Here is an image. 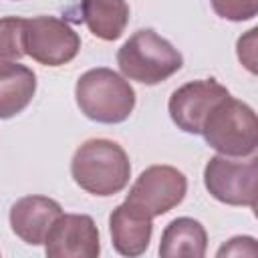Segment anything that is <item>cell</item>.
Wrapping results in <instances>:
<instances>
[{
    "label": "cell",
    "mask_w": 258,
    "mask_h": 258,
    "mask_svg": "<svg viewBox=\"0 0 258 258\" xmlns=\"http://www.w3.org/2000/svg\"><path fill=\"white\" fill-rule=\"evenodd\" d=\"M71 175L87 194L99 198L115 196L129 183V155L117 141L89 139L77 147L71 159Z\"/></svg>",
    "instance_id": "cell-1"
},
{
    "label": "cell",
    "mask_w": 258,
    "mask_h": 258,
    "mask_svg": "<svg viewBox=\"0 0 258 258\" xmlns=\"http://www.w3.org/2000/svg\"><path fill=\"white\" fill-rule=\"evenodd\" d=\"M75 99L87 119L105 125L123 123L135 109L133 87L125 77L107 67L83 73L75 85Z\"/></svg>",
    "instance_id": "cell-2"
},
{
    "label": "cell",
    "mask_w": 258,
    "mask_h": 258,
    "mask_svg": "<svg viewBox=\"0 0 258 258\" xmlns=\"http://www.w3.org/2000/svg\"><path fill=\"white\" fill-rule=\"evenodd\" d=\"M117 64L125 79L141 85H157L181 69L183 56L155 30L141 28L117 50Z\"/></svg>",
    "instance_id": "cell-3"
},
{
    "label": "cell",
    "mask_w": 258,
    "mask_h": 258,
    "mask_svg": "<svg viewBox=\"0 0 258 258\" xmlns=\"http://www.w3.org/2000/svg\"><path fill=\"white\" fill-rule=\"evenodd\" d=\"M202 135L220 155L252 157L258 147L256 113L250 105L230 95L210 111L204 121Z\"/></svg>",
    "instance_id": "cell-4"
},
{
    "label": "cell",
    "mask_w": 258,
    "mask_h": 258,
    "mask_svg": "<svg viewBox=\"0 0 258 258\" xmlns=\"http://www.w3.org/2000/svg\"><path fill=\"white\" fill-rule=\"evenodd\" d=\"M204 185L208 194L228 206H256L258 159L252 155L238 161L228 155H214L204 167Z\"/></svg>",
    "instance_id": "cell-5"
},
{
    "label": "cell",
    "mask_w": 258,
    "mask_h": 258,
    "mask_svg": "<svg viewBox=\"0 0 258 258\" xmlns=\"http://www.w3.org/2000/svg\"><path fill=\"white\" fill-rule=\"evenodd\" d=\"M81 50V36L56 16H34L24 24V52L44 67H62Z\"/></svg>",
    "instance_id": "cell-6"
},
{
    "label": "cell",
    "mask_w": 258,
    "mask_h": 258,
    "mask_svg": "<svg viewBox=\"0 0 258 258\" xmlns=\"http://www.w3.org/2000/svg\"><path fill=\"white\" fill-rule=\"evenodd\" d=\"M187 191L185 175L171 165H151L139 173L125 202L149 218H157L181 204Z\"/></svg>",
    "instance_id": "cell-7"
},
{
    "label": "cell",
    "mask_w": 258,
    "mask_h": 258,
    "mask_svg": "<svg viewBox=\"0 0 258 258\" xmlns=\"http://www.w3.org/2000/svg\"><path fill=\"white\" fill-rule=\"evenodd\" d=\"M226 97H230V91L216 79L189 81L171 93L167 103L169 117L181 131L200 135L210 111Z\"/></svg>",
    "instance_id": "cell-8"
},
{
    "label": "cell",
    "mask_w": 258,
    "mask_h": 258,
    "mask_svg": "<svg viewBox=\"0 0 258 258\" xmlns=\"http://www.w3.org/2000/svg\"><path fill=\"white\" fill-rule=\"evenodd\" d=\"M50 258H97L101 252L99 230L87 214H60L44 240Z\"/></svg>",
    "instance_id": "cell-9"
},
{
    "label": "cell",
    "mask_w": 258,
    "mask_h": 258,
    "mask_svg": "<svg viewBox=\"0 0 258 258\" xmlns=\"http://www.w3.org/2000/svg\"><path fill=\"white\" fill-rule=\"evenodd\" d=\"M60 214L62 208L56 200L46 196H24L10 208V228L22 242L40 246Z\"/></svg>",
    "instance_id": "cell-10"
},
{
    "label": "cell",
    "mask_w": 258,
    "mask_h": 258,
    "mask_svg": "<svg viewBox=\"0 0 258 258\" xmlns=\"http://www.w3.org/2000/svg\"><path fill=\"white\" fill-rule=\"evenodd\" d=\"M109 234L113 248L121 256H139L149 248L153 234V218L123 202L111 212Z\"/></svg>",
    "instance_id": "cell-11"
},
{
    "label": "cell",
    "mask_w": 258,
    "mask_h": 258,
    "mask_svg": "<svg viewBox=\"0 0 258 258\" xmlns=\"http://www.w3.org/2000/svg\"><path fill=\"white\" fill-rule=\"evenodd\" d=\"M36 93V75L16 60H0V119L22 113Z\"/></svg>",
    "instance_id": "cell-12"
},
{
    "label": "cell",
    "mask_w": 258,
    "mask_h": 258,
    "mask_svg": "<svg viewBox=\"0 0 258 258\" xmlns=\"http://www.w3.org/2000/svg\"><path fill=\"white\" fill-rule=\"evenodd\" d=\"M208 250L206 228L194 218L171 220L159 240V256L163 258H202Z\"/></svg>",
    "instance_id": "cell-13"
},
{
    "label": "cell",
    "mask_w": 258,
    "mask_h": 258,
    "mask_svg": "<svg viewBox=\"0 0 258 258\" xmlns=\"http://www.w3.org/2000/svg\"><path fill=\"white\" fill-rule=\"evenodd\" d=\"M83 22L93 36L117 40L129 24L127 0H81Z\"/></svg>",
    "instance_id": "cell-14"
},
{
    "label": "cell",
    "mask_w": 258,
    "mask_h": 258,
    "mask_svg": "<svg viewBox=\"0 0 258 258\" xmlns=\"http://www.w3.org/2000/svg\"><path fill=\"white\" fill-rule=\"evenodd\" d=\"M24 24H26V18H20V16L0 18V60H18L26 54Z\"/></svg>",
    "instance_id": "cell-15"
},
{
    "label": "cell",
    "mask_w": 258,
    "mask_h": 258,
    "mask_svg": "<svg viewBox=\"0 0 258 258\" xmlns=\"http://www.w3.org/2000/svg\"><path fill=\"white\" fill-rule=\"evenodd\" d=\"M214 12L232 22L252 20L258 12V0H210Z\"/></svg>",
    "instance_id": "cell-16"
},
{
    "label": "cell",
    "mask_w": 258,
    "mask_h": 258,
    "mask_svg": "<svg viewBox=\"0 0 258 258\" xmlns=\"http://www.w3.org/2000/svg\"><path fill=\"white\" fill-rule=\"evenodd\" d=\"M216 256H250L256 258L258 256V246L256 240L252 236H236L230 238L224 246H220V250L216 252Z\"/></svg>",
    "instance_id": "cell-17"
},
{
    "label": "cell",
    "mask_w": 258,
    "mask_h": 258,
    "mask_svg": "<svg viewBox=\"0 0 258 258\" xmlns=\"http://www.w3.org/2000/svg\"><path fill=\"white\" fill-rule=\"evenodd\" d=\"M256 28H250L238 38V58L252 75L256 73Z\"/></svg>",
    "instance_id": "cell-18"
}]
</instances>
